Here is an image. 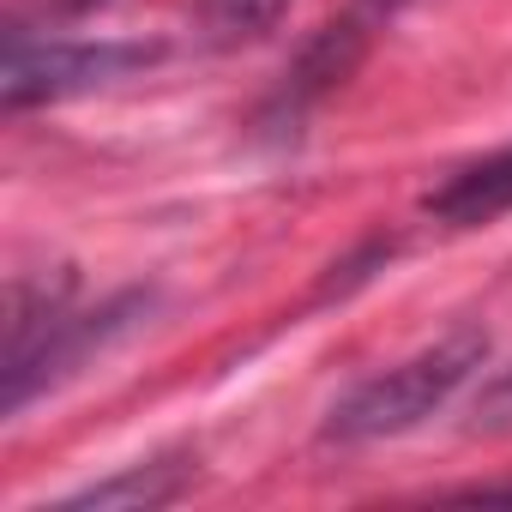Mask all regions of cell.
Wrapping results in <instances>:
<instances>
[{
    "instance_id": "cell-1",
    "label": "cell",
    "mask_w": 512,
    "mask_h": 512,
    "mask_svg": "<svg viewBox=\"0 0 512 512\" xmlns=\"http://www.w3.org/2000/svg\"><path fill=\"white\" fill-rule=\"evenodd\" d=\"M151 308V290H127L91 314L73 308V272H55V284H13L7 302V362H0V380H7V398L0 410L19 416L37 392H49L61 374H73L91 350H103L109 338H121L133 326V314Z\"/></svg>"
},
{
    "instance_id": "cell-2",
    "label": "cell",
    "mask_w": 512,
    "mask_h": 512,
    "mask_svg": "<svg viewBox=\"0 0 512 512\" xmlns=\"http://www.w3.org/2000/svg\"><path fill=\"white\" fill-rule=\"evenodd\" d=\"M482 362H488V338L476 326H458L440 344L404 356L398 368H386V374L362 380L350 398H338L332 416H326V428H320V440H332V446H368V440L410 434L434 410H446Z\"/></svg>"
},
{
    "instance_id": "cell-3",
    "label": "cell",
    "mask_w": 512,
    "mask_h": 512,
    "mask_svg": "<svg viewBox=\"0 0 512 512\" xmlns=\"http://www.w3.org/2000/svg\"><path fill=\"white\" fill-rule=\"evenodd\" d=\"M163 61L157 43H121V37H25L7 31V61H0V103L13 115L37 103H67L85 91H103L115 79L145 73Z\"/></svg>"
},
{
    "instance_id": "cell-4",
    "label": "cell",
    "mask_w": 512,
    "mask_h": 512,
    "mask_svg": "<svg viewBox=\"0 0 512 512\" xmlns=\"http://www.w3.org/2000/svg\"><path fill=\"white\" fill-rule=\"evenodd\" d=\"M386 19H392V0H350L338 19H326V25L308 37V49L284 67V85L272 91V103H266L260 121H266L272 133H290L326 91H338V85L362 67L374 31H380Z\"/></svg>"
},
{
    "instance_id": "cell-5",
    "label": "cell",
    "mask_w": 512,
    "mask_h": 512,
    "mask_svg": "<svg viewBox=\"0 0 512 512\" xmlns=\"http://www.w3.org/2000/svg\"><path fill=\"white\" fill-rule=\"evenodd\" d=\"M422 211H428L434 223H446V229H482V223L506 217V211H512V145H500V151L464 163L458 175H446V181L422 199Z\"/></svg>"
},
{
    "instance_id": "cell-6",
    "label": "cell",
    "mask_w": 512,
    "mask_h": 512,
    "mask_svg": "<svg viewBox=\"0 0 512 512\" xmlns=\"http://www.w3.org/2000/svg\"><path fill=\"white\" fill-rule=\"evenodd\" d=\"M193 482V458L187 452H163V458H145L109 482H91L79 494H67L61 506H169L175 494H187Z\"/></svg>"
},
{
    "instance_id": "cell-7",
    "label": "cell",
    "mask_w": 512,
    "mask_h": 512,
    "mask_svg": "<svg viewBox=\"0 0 512 512\" xmlns=\"http://www.w3.org/2000/svg\"><path fill=\"white\" fill-rule=\"evenodd\" d=\"M290 13V0H199V31L217 49H241L278 31V19Z\"/></svg>"
},
{
    "instance_id": "cell-8",
    "label": "cell",
    "mask_w": 512,
    "mask_h": 512,
    "mask_svg": "<svg viewBox=\"0 0 512 512\" xmlns=\"http://www.w3.org/2000/svg\"><path fill=\"white\" fill-rule=\"evenodd\" d=\"M458 500H512V482H482V488H464Z\"/></svg>"
},
{
    "instance_id": "cell-9",
    "label": "cell",
    "mask_w": 512,
    "mask_h": 512,
    "mask_svg": "<svg viewBox=\"0 0 512 512\" xmlns=\"http://www.w3.org/2000/svg\"><path fill=\"white\" fill-rule=\"evenodd\" d=\"M67 13H91V7H103V0H61Z\"/></svg>"
},
{
    "instance_id": "cell-10",
    "label": "cell",
    "mask_w": 512,
    "mask_h": 512,
    "mask_svg": "<svg viewBox=\"0 0 512 512\" xmlns=\"http://www.w3.org/2000/svg\"><path fill=\"white\" fill-rule=\"evenodd\" d=\"M500 392H512V380H506V386H500Z\"/></svg>"
}]
</instances>
